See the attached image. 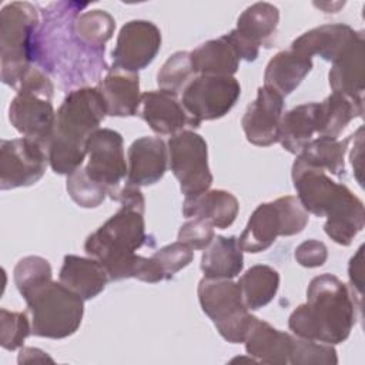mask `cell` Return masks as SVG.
Returning <instances> with one entry per match:
<instances>
[{"mask_svg": "<svg viewBox=\"0 0 365 365\" xmlns=\"http://www.w3.org/2000/svg\"><path fill=\"white\" fill-rule=\"evenodd\" d=\"M355 299L338 277L318 275L308 285L307 302L289 315L288 327L298 338L329 345L341 344L349 336L356 308H361Z\"/></svg>", "mask_w": 365, "mask_h": 365, "instance_id": "6da1fadb", "label": "cell"}, {"mask_svg": "<svg viewBox=\"0 0 365 365\" xmlns=\"http://www.w3.org/2000/svg\"><path fill=\"white\" fill-rule=\"evenodd\" d=\"M291 177L297 198L307 212L327 217V235L339 245H349L365 225L364 202L324 171L294 163Z\"/></svg>", "mask_w": 365, "mask_h": 365, "instance_id": "7a4b0ae2", "label": "cell"}, {"mask_svg": "<svg viewBox=\"0 0 365 365\" xmlns=\"http://www.w3.org/2000/svg\"><path fill=\"white\" fill-rule=\"evenodd\" d=\"M107 115L97 87L70 91L56 113V125L47 145L48 164L57 174H71L87 155L86 143Z\"/></svg>", "mask_w": 365, "mask_h": 365, "instance_id": "3957f363", "label": "cell"}, {"mask_svg": "<svg viewBox=\"0 0 365 365\" xmlns=\"http://www.w3.org/2000/svg\"><path fill=\"white\" fill-rule=\"evenodd\" d=\"M144 208L121 205L84 242V251L107 271L110 281L135 278L141 255L135 251L147 244Z\"/></svg>", "mask_w": 365, "mask_h": 365, "instance_id": "277c9868", "label": "cell"}, {"mask_svg": "<svg viewBox=\"0 0 365 365\" xmlns=\"http://www.w3.org/2000/svg\"><path fill=\"white\" fill-rule=\"evenodd\" d=\"M31 321V334L63 339L73 335L83 319L84 299L53 279L23 295Z\"/></svg>", "mask_w": 365, "mask_h": 365, "instance_id": "5b68a950", "label": "cell"}, {"mask_svg": "<svg viewBox=\"0 0 365 365\" xmlns=\"http://www.w3.org/2000/svg\"><path fill=\"white\" fill-rule=\"evenodd\" d=\"M53 90L50 78L38 68L30 67L9 106L11 125L24 137L37 140L46 148L56 125V111L51 103Z\"/></svg>", "mask_w": 365, "mask_h": 365, "instance_id": "8992f818", "label": "cell"}, {"mask_svg": "<svg viewBox=\"0 0 365 365\" xmlns=\"http://www.w3.org/2000/svg\"><path fill=\"white\" fill-rule=\"evenodd\" d=\"M37 23V10L27 1L9 3L1 9V81L16 90L31 67V38Z\"/></svg>", "mask_w": 365, "mask_h": 365, "instance_id": "52a82bcc", "label": "cell"}, {"mask_svg": "<svg viewBox=\"0 0 365 365\" xmlns=\"http://www.w3.org/2000/svg\"><path fill=\"white\" fill-rule=\"evenodd\" d=\"M308 218L307 210L294 195L259 204L237 238L238 245L247 252L265 251L277 237L299 234L308 224Z\"/></svg>", "mask_w": 365, "mask_h": 365, "instance_id": "ba28073f", "label": "cell"}, {"mask_svg": "<svg viewBox=\"0 0 365 365\" xmlns=\"http://www.w3.org/2000/svg\"><path fill=\"white\" fill-rule=\"evenodd\" d=\"M197 292L202 311L214 322L220 335L231 344L244 342L257 317L248 312L238 282L204 277Z\"/></svg>", "mask_w": 365, "mask_h": 365, "instance_id": "9c48e42d", "label": "cell"}, {"mask_svg": "<svg viewBox=\"0 0 365 365\" xmlns=\"http://www.w3.org/2000/svg\"><path fill=\"white\" fill-rule=\"evenodd\" d=\"M240 94V83L232 76H195L181 91V104L195 128L228 114Z\"/></svg>", "mask_w": 365, "mask_h": 365, "instance_id": "30bf717a", "label": "cell"}, {"mask_svg": "<svg viewBox=\"0 0 365 365\" xmlns=\"http://www.w3.org/2000/svg\"><path fill=\"white\" fill-rule=\"evenodd\" d=\"M168 161L185 197L210 190L212 174L208 167V150L200 134L184 130L173 135L168 140Z\"/></svg>", "mask_w": 365, "mask_h": 365, "instance_id": "8fae6325", "label": "cell"}, {"mask_svg": "<svg viewBox=\"0 0 365 365\" xmlns=\"http://www.w3.org/2000/svg\"><path fill=\"white\" fill-rule=\"evenodd\" d=\"M48 164L47 148L34 138L21 137L0 143V188L36 184Z\"/></svg>", "mask_w": 365, "mask_h": 365, "instance_id": "7c38bea8", "label": "cell"}, {"mask_svg": "<svg viewBox=\"0 0 365 365\" xmlns=\"http://www.w3.org/2000/svg\"><path fill=\"white\" fill-rule=\"evenodd\" d=\"M86 150L88 155L86 173L111 197L127 177L121 134L110 128H98L88 137Z\"/></svg>", "mask_w": 365, "mask_h": 365, "instance_id": "4fadbf2b", "label": "cell"}, {"mask_svg": "<svg viewBox=\"0 0 365 365\" xmlns=\"http://www.w3.org/2000/svg\"><path fill=\"white\" fill-rule=\"evenodd\" d=\"M279 21V11L274 4L255 3L238 17L237 27L224 37L234 47L240 60L254 61L259 47H269Z\"/></svg>", "mask_w": 365, "mask_h": 365, "instance_id": "5bb4252c", "label": "cell"}, {"mask_svg": "<svg viewBox=\"0 0 365 365\" xmlns=\"http://www.w3.org/2000/svg\"><path fill=\"white\" fill-rule=\"evenodd\" d=\"M161 47L160 29L147 20H131L125 23L117 37L113 50V67L137 73L145 68Z\"/></svg>", "mask_w": 365, "mask_h": 365, "instance_id": "9a60e30c", "label": "cell"}, {"mask_svg": "<svg viewBox=\"0 0 365 365\" xmlns=\"http://www.w3.org/2000/svg\"><path fill=\"white\" fill-rule=\"evenodd\" d=\"M282 110L284 97L267 86L259 87L257 98L247 107L241 120L247 140L259 147L277 143Z\"/></svg>", "mask_w": 365, "mask_h": 365, "instance_id": "2e32d148", "label": "cell"}, {"mask_svg": "<svg viewBox=\"0 0 365 365\" xmlns=\"http://www.w3.org/2000/svg\"><path fill=\"white\" fill-rule=\"evenodd\" d=\"M141 118L160 135H175L184 127H192L178 94L165 90H153L141 94L138 110Z\"/></svg>", "mask_w": 365, "mask_h": 365, "instance_id": "e0dca14e", "label": "cell"}, {"mask_svg": "<svg viewBox=\"0 0 365 365\" xmlns=\"http://www.w3.org/2000/svg\"><path fill=\"white\" fill-rule=\"evenodd\" d=\"M168 148L160 137H141L128 148L127 184L135 187L160 181L167 171Z\"/></svg>", "mask_w": 365, "mask_h": 365, "instance_id": "ac0fdd59", "label": "cell"}, {"mask_svg": "<svg viewBox=\"0 0 365 365\" xmlns=\"http://www.w3.org/2000/svg\"><path fill=\"white\" fill-rule=\"evenodd\" d=\"M328 77L334 93H339L354 101L364 103L365 43L362 31L332 61V68Z\"/></svg>", "mask_w": 365, "mask_h": 365, "instance_id": "d6986e66", "label": "cell"}, {"mask_svg": "<svg viewBox=\"0 0 365 365\" xmlns=\"http://www.w3.org/2000/svg\"><path fill=\"white\" fill-rule=\"evenodd\" d=\"M107 114L113 117H131L140 110V77L137 73L113 67L98 83Z\"/></svg>", "mask_w": 365, "mask_h": 365, "instance_id": "ffe728a7", "label": "cell"}, {"mask_svg": "<svg viewBox=\"0 0 365 365\" xmlns=\"http://www.w3.org/2000/svg\"><path fill=\"white\" fill-rule=\"evenodd\" d=\"M361 31L354 30L348 24H324L315 27L291 44L295 51L312 58L319 56L327 61H334L359 34Z\"/></svg>", "mask_w": 365, "mask_h": 365, "instance_id": "44dd1931", "label": "cell"}, {"mask_svg": "<svg viewBox=\"0 0 365 365\" xmlns=\"http://www.w3.org/2000/svg\"><path fill=\"white\" fill-rule=\"evenodd\" d=\"M244 342L247 354L258 362L271 365L289 364L294 336L275 329L265 321H259L257 318Z\"/></svg>", "mask_w": 365, "mask_h": 365, "instance_id": "7402d4cb", "label": "cell"}, {"mask_svg": "<svg viewBox=\"0 0 365 365\" xmlns=\"http://www.w3.org/2000/svg\"><path fill=\"white\" fill-rule=\"evenodd\" d=\"M238 208V200L225 190H207L185 197L182 202L184 217L205 220L221 230L228 228L235 221Z\"/></svg>", "mask_w": 365, "mask_h": 365, "instance_id": "603a6c76", "label": "cell"}, {"mask_svg": "<svg viewBox=\"0 0 365 365\" xmlns=\"http://www.w3.org/2000/svg\"><path fill=\"white\" fill-rule=\"evenodd\" d=\"M58 279L84 301L97 297L110 281L106 268L97 259L78 255L64 257Z\"/></svg>", "mask_w": 365, "mask_h": 365, "instance_id": "cb8c5ba5", "label": "cell"}, {"mask_svg": "<svg viewBox=\"0 0 365 365\" xmlns=\"http://www.w3.org/2000/svg\"><path fill=\"white\" fill-rule=\"evenodd\" d=\"M312 68V58L294 48L277 53L267 64L264 86L275 90L282 97L291 94Z\"/></svg>", "mask_w": 365, "mask_h": 365, "instance_id": "d4e9b609", "label": "cell"}, {"mask_svg": "<svg viewBox=\"0 0 365 365\" xmlns=\"http://www.w3.org/2000/svg\"><path fill=\"white\" fill-rule=\"evenodd\" d=\"M318 130V103H307L285 113L279 123L278 141L291 154H299Z\"/></svg>", "mask_w": 365, "mask_h": 365, "instance_id": "484cf974", "label": "cell"}, {"mask_svg": "<svg viewBox=\"0 0 365 365\" xmlns=\"http://www.w3.org/2000/svg\"><path fill=\"white\" fill-rule=\"evenodd\" d=\"M349 141L351 137L344 141L324 135L312 138L297 155L295 164L342 178L345 175V153Z\"/></svg>", "mask_w": 365, "mask_h": 365, "instance_id": "4316f807", "label": "cell"}, {"mask_svg": "<svg viewBox=\"0 0 365 365\" xmlns=\"http://www.w3.org/2000/svg\"><path fill=\"white\" fill-rule=\"evenodd\" d=\"M244 267L242 250L235 237H214L201 257V271L205 278L231 279Z\"/></svg>", "mask_w": 365, "mask_h": 365, "instance_id": "83f0119b", "label": "cell"}, {"mask_svg": "<svg viewBox=\"0 0 365 365\" xmlns=\"http://www.w3.org/2000/svg\"><path fill=\"white\" fill-rule=\"evenodd\" d=\"M190 60L195 76H234L238 70L240 58L228 40H210L190 53Z\"/></svg>", "mask_w": 365, "mask_h": 365, "instance_id": "f1b7e54d", "label": "cell"}, {"mask_svg": "<svg viewBox=\"0 0 365 365\" xmlns=\"http://www.w3.org/2000/svg\"><path fill=\"white\" fill-rule=\"evenodd\" d=\"M364 103L354 101L344 94L334 93L318 103V130L324 137L338 138L346 125L356 117H362Z\"/></svg>", "mask_w": 365, "mask_h": 365, "instance_id": "f546056e", "label": "cell"}, {"mask_svg": "<svg viewBox=\"0 0 365 365\" xmlns=\"http://www.w3.org/2000/svg\"><path fill=\"white\" fill-rule=\"evenodd\" d=\"M244 304L248 309H259L269 304L279 287V274L269 265H254L238 279Z\"/></svg>", "mask_w": 365, "mask_h": 365, "instance_id": "4dcf8cb0", "label": "cell"}, {"mask_svg": "<svg viewBox=\"0 0 365 365\" xmlns=\"http://www.w3.org/2000/svg\"><path fill=\"white\" fill-rule=\"evenodd\" d=\"M115 29L114 19L104 10H90L80 14L74 23L76 34L87 44L100 47L111 38Z\"/></svg>", "mask_w": 365, "mask_h": 365, "instance_id": "1f68e13d", "label": "cell"}, {"mask_svg": "<svg viewBox=\"0 0 365 365\" xmlns=\"http://www.w3.org/2000/svg\"><path fill=\"white\" fill-rule=\"evenodd\" d=\"M195 77L188 51H177L168 57L157 74L160 90L178 94Z\"/></svg>", "mask_w": 365, "mask_h": 365, "instance_id": "d6a6232c", "label": "cell"}, {"mask_svg": "<svg viewBox=\"0 0 365 365\" xmlns=\"http://www.w3.org/2000/svg\"><path fill=\"white\" fill-rule=\"evenodd\" d=\"M48 281H51V267L46 258L24 257L14 267V282L21 297Z\"/></svg>", "mask_w": 365, "mask_h": 365, "instance_id": "836d02e7", "label": "cell"}, {"mask_svg": "<svg viewBox=\"0 0 365 365\" xmlns=\"http://www.w3.org/2000/svg\"><path fill=\"white\" fill-rule=\"evenodd\" d=\"M67 191L73 201L83 208L98 207L107 195V191L93 181L81 167L67 175Z\"/></svg>", "mask_w": 365, "mask_h": 365, "instance_id": "e575fe53", "label": "cell"}, {"mask_svg": "<svg viewBox=\"0 0 365 365\" xmlns=\"http://www.w3.org/2000/svg\"><path fill=\"white\" fill-rule=\"evenodd\" d=\"M289 364H294V365H309V364L335 365V364H338V356H336V351L329 344L294 336L292 351L289 355Z\"/></svg>", "mask_w": 365, "mask_h": 365, "instance_id": "d590c367", "label": "cell"}, {"mask_svg": "<svg viewBox=\"0 0 365 365\" xmlns=\"http://www.w3.org/2000/svg\"><path fill=\"white\" fill-rule=\"evenodd\" d=\"M31 334V322L27 312L0 309V344L4 349L13 351L23 346L24 339Z\"/></svg>", "mask_w": 365, "mask_h": 365, "instance_id": "8d00e7d4", "label": "cell"}, {"mask_svg": "<svg viewBox=\"0 0 365 365\" xmlns=\"http://www.w3.org/2000/svg\"><path fill=\"white\" fill-rule=\"evenodd\" d=\"M151 257L160 267L164 279H171L174 274H177L192 261L194 254L188 245L177 241L160 248Z\"/></svg>", "mask_w": 365, "mask_h": 365, "instance_id": "74e56055", "label": "cell"}, {"mask_svg": "<svg viewBox=\"0 0 365 365\" xmlns=\"http://www.w3.org/2000/svg\"><path fill=\"white\" fill-rule=\"evenodd\" d=\"M214 240V227L201 218H194L181 225L178 241L191 250H205Z\"/></svg>", "mask_w": 365, "mask_h": 365, "instance_id": "f35d334b", "label": "cell"}, {"mask_svg": "<svg viewBox=\"0 0 365 365\" xmlns=\"http://www.w3.org/2000/svg\"><path fill=\"white\" fill-rule=\"evenodd\" d=\"M327 258H328V250L325 244L317 240L304 241L295 250L297 262L307 268L321 267L325 264Z\"/></svg>", "mask_w": 365, "mask_h": 365, "instance_id": "ab89813d", "label": "cell"}, {"mask_svg": "<svg viewBox=\"0 0 365 365\" xmlns=\"http://www.w3.org/2000/svg\"><path fill=\"white\" fill-rule=\"evenodd\" d=\"M362 254L364 245L359 247L356 254L351 258L348 265V275L351 282V292L361 304L362 301V288H364V268H362Z\"/></svg>", "mask_w": 365, "mask_h": 365, "instance_id": "60d3db41", "label": "cell"}, {"mask_svg": "<svg viewBox=\"0 0 365 365\" xmlns=\"http://www.w3.org/2000/svg\"><path fill=\"white\" fill-rule=\"evenodd\" d=\"M19 364H27V362H38V361H50L53 362V359L43 351L37 349V348H21L19 352V358H17Z\"/></svg>", "mask_w": 365, "mask_h": 365, "instance_id": "b9f144b4", "label": "cell"}]
</instances>
